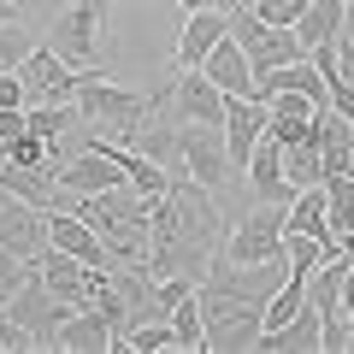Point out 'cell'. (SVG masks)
I'll return each instance as SVG.
<instances>
[{"mask_svg":"<svg viewBox=\"0 0 354 354\" xmlns=\"http://www.w3.org/2000/svg\"><path fill=\"white\" fill-rule=\"evenodd\" d=\"M319 348L348 354V313H342V307H325V313H319Z\"/></svg>","mask_w":354,"mask_h":354,"instance_id":"484cf974","label":"cell"},{"mask_svg":"<svg viewBox=\"0 0 354 354\" xmlns=\"http://www.w3.org/2000/svg\"><path fill=\"white\" fill-rule=\"evenodd\" d=\"M18 6H53V0H18Z\"/></svg>","mask_w":354,"mask_h":354,"instance_id":"836d02e7","label":"cell"},{"mask_svg":"<svg viewBox=\"0 0 354 354\" xmlns=\"http://www.w3.org/2000/svg\"><path fill=\"white\" fill-rule=\"evenodd\" d=\"M342 12H348V0H307V12L295 18V36H301V48H325V41L342 36Z\"/></svg>","mask_w":354,"mask_h":354,"instance_id":"44dd1931","label":"cell"},{"mask_svg":"<svg viewBox=\"0 0 354 354\" xmlns=\"http://www.w3.org/2000/svg\"><path fill=\"white\" fill-rule=\"evenodd\" d=\"M218 242H225V213L213 207L207 183H195L189 171H171L165 195L148 201L142 272L148 278H201Z\"/></svg>","mask_w":354,"mask_h":354,"instance_id":"6da1fadb","label":"cell"},{"mask_svg":"<svg viewBox=\"0 0 354 354\" xmlns=\"http://www.w3.org/2000/svg\"><path fill=\"white\" fill-rule=\"evenodd\" d=\"M201 71L213 77L225 95H248V88H254V65H248V53L236 48V36H230V30L213 41V53L201 59Z\"/></svg>","mask_w":354,"mask_h":354,"instance_id":"2e32d148","label":"cell"},{"mask_svg":"<svg viewBox=\"0 0 354 354\" xmlns=\"http://www.w3.org/2000/svg\"><path fill=\"white\" fill-rule=\"evenodd\" d=\"M77 113H83V130H95V136H106V142H136L142 136V124L148 118H160V106H165V95H136V88H124V83H113L106 71H88L83 83H77Z\"/></svg>","mask_w":354,"mask_h":354,"instance_id":"277c9868","label":"cell"},{"mask_svg":"<svg viewBox=\"0 0 354 354\" xmlns=\"http://www.w3.org/2000/svg\"><path fill=\"white\" fill-rule=\"evenodd\" d=\"M307 12V0H254V18H266V24H290Z\"/></svg>","mask_w":354,"mask_h":354,"instance_id":"4316f807","label":"cell"},{"mask_svg":"<svg viewBox=\"0 0 354 354\" xmlns=\"http://www.w3.org/2000/svg\"><path fill=\"white\" fill-rule=\"evenodd\" d=\"M18 12H24V6H18V0H0V24H12Z\"/></svg>","mask_w":354,"mask_h":354,"instance_id":"1f68e13d","label":"cell"},{"mask_svg":"<svg viewBox=\"0 0 354 354\" xmlns=\"http://www.w3.org/2000/svg\"><path fill=\"white\" fill-rule=\"evenodd\" d=\"M177 6H183V12H201V6H218V0H177Z\"/></svg>","mask_w":354,"mask_h":354,"instance_id":"d6a6232c","label":"cell"},{"mask_svg":"<svg viewBox=\"0 0 354 354\" xmlns=\"http://www.w3.org/2000/svg\"><path fill=\"white\" fill-rule=\"evenodd\" d=\"M30 48H36V36H30L18 18H12V24H0V71H18Z\"/></svg>","mask_w":354,"mask_h":354,"instance_id":"d4e9b609","label":"cell"},{"mask_svg":"<svg viewBox=\"0 0 354 354\" xmlns=\"http://www.w3.org/2000/svg\"><path fill=\"white\" fill-rule=\"evenodd\" d=\"M30 272H36V266H24L18 254H6V248H0V301H6V295H12L18 283L30 278Z\"/></svg>","mask_w":354,"mask_h":354,"instance_id":"83f0119b","label":"cell"},{"mask_svg":"<svg viewBox=\"0 0 354 354\" xmlns=\"http://www.w3.org/2000/svg\"><path fill=\"white\" fill-rule=\"evenodd\" d=\"M18 77H24V88H30V95H41V101H71L77 83H83L88 71H83V65H65L53 48H41V41H36V48L24 53V65H18Z\"/></svg>","mask_w":354,"mask_h":354,"instance_id":"8fae6325","label":"cell"},{"mask_svg":"<svg viewBox=\"0 0 354 354\" xmlns=\"http://www.w3.org/2000/svg\"><path fill=\"white\" fill-rule=\"evenodd\" d=\"M171 136H177V160H183V171L195 183L218 189L230 177V153H225V130L218 124H171Z\"/></svg>","mask_w":354,"mask_h":354,"instance_id":"9c48e42d","label":"cell"},{"mask_svg":"<svg viewBox=\"0 0 354 354\" xmlns=\"http://www.w3.org/2000/svg\"><path fill=\"white\" fill-rule=\"evenodd\" d=\"M101 12H106V0H71V6H59L48 18V41L41 48H53L65 65H88L95 48H101Z\"/></svg>","mask_w":354,"mask_h":354,"instance_id":"8992f818","label":"cell"},{"mask_svg":"<svg viewBox=\"0 0 354 354\" xmlns=\"http://www.w3.org/2000/svg\"><path fill=\"white\" fill-rule=\"evenodd\" d=\"M165 101H171L177 124H218V118H225V88H218L201 65H189V71L177 77Z\"/></svg>","mask_w":354,"mask_h":354,"instance_id":"7c38bea8","label":"cell"},{"mask_svg":"<svg viewBox=\"0 0 354 354\" xmlns=\"http://www.w3.org/2000/svg\"><path fill=\"white\" fill-rule=\"evenodd\" d=\"M0 195H18V201H30V207H53L59 201L53 165H12V160H0Z\"/></svg>","mask_w":354,"mask_h":354,"instance_id":"e0dca14e","label":"cell"},{"mask_svg":"<svg viewBox=\"0 0 354 354\" xmlns=\"http://www.w3.org/2000/svg\"><path fill=\"white\" fill-rule=\"evenodd\" d=\"M348 260H354V248H348Z\"/></svg>","mask_w":354,"mask_h":354,"instance_id":"8d00e7d4","label":"cell"},{"mask_svg":"<svg viewBox=\"0 0 354 354\" xmlns=\"http://www.w3.org/2000/svg\"><path fill=\"white\" fill-rule=\"evenodd\" d=\"M0 160H6V142H0Z\"/></svg>","mask_w":354,"mask_h":354,"instance_id":"e575fe53","label":"cell"},{"mask_svg":"<svg viewBox=\"0 0 354 354\" xmlns=\"http://www.w3.org/2000/svg\"><path fill=\"white\" fill-rule=\"evenodd\" d=\"M0 106H30V88L18 71H0Z\"/></svg>","mask_w":354,"mask_h":354,"instance_id":"f1b7e54d","label":"cell"},{"mask_svg":"<svg viewBox=\"0 0 354 354\" xmlns=\"http://www.w3.org/2000/svg\"><path fill=\"white\" fill-rule=\"evenodd\" d=\"M337 301H342V313H348V319H354V260H348V266H342V295H337Z\"/></svg>","mask_w":354,"mask_h":354,"instance_id":"4dcf8cb0","label":"cell"},{"mask_svg":"<svg viewBox=\"0 0 354 354\" xmlns=\"http://www.w3.org/2000/svg\"><path fill=\"white\" fill-rule=\"evenodd\" d=\"M6 160H12V165H53V160H59V148H48L41 136H30V130H18V136L6 142Z\"/></svg>","mask_w":354,"mask_h":354,"instance_id":"cb8c5ba5","label":"cell"},{"mask_svg":"<svg viewBox=\"0 0 354 354\" xmlns=\"http://www.w3.org/2000/svg\"><path fill=\"white\" fill-rule=\"evenodd\" d=\"M236 6H248V0H236Z\"/></svg>","mask_w":354,"mask_h":354,"instance_id":"d590c367","label":"cell"},{"mask_svg":"<svg viewBox=\"0 0 354 354\" xmlns=\"http://www.w3.org/2000/svg\"><path fill=\"white\" fill-rule=\"evenodd\" d=\"M218 254L236 260V266L278 260V254H283V207H278V201H260L242 225H230V236L218 242Z\"/></svg>","mask_w":354,"mask_h":354,"instance_id":"52a82bcc","label":"cell"},{"mask_svg":"<svg viewBox=\"0 0 354 354\" xmlns=\"http://www.w3.org/2000/svg\"><path fill=\"white\" fill-rule=\"evenodd\" d=\"M48 242L59 254H71V260L83 266H101V272H113V254H106V242L95 236V225L77 213H65V207H48Z\"/></svg>","mask_w":354,"mask_h":354,"instance_id":"5bb4252c","label":"cell"},{"mask_svg":"<svg viewBox=\"0 0 354 354\" xmlns=\"http://www.w3.org/2000/svg\"><path fill=\"white\" fill-rule=\"evenodd\" d=\"M225 36V12L218 6H201V12H183V36H177V65L189 71L213 53V41Z\"/></svg>","mask_w":354,"mask_h":354,"instance_id":"d6986e66","label":"cell"},{"mask_svg":"<svg viewBox=\"0 0 354 354\" xmlns=\"http://www.w3.org/2000/svg\"><path fill=\"white\" fill-rule=\"evenodd\" d=\"M53 207L88 218L95 236L106 242V254H113V266H142V248H148V195H136L130 183L101 189V195H65L59 189Z\"/></svg>","mask_w":354,"mask_h":354,"instance_id":"3957f363","label":"cell"},{"mask_svg":"<svg viewBox=\"0 0 354 354\" xmlns=\"http://www.w3.org/2000/svg\"><path fill=\"white\" fill-rule=\"evenodd\" d=\"M24 130L41 136L48 148H59L71 130H83V113H77V101H41V106H24Z\"/></svg>","mask_w":354,"mask_h":354,"instance_id":"ffe728a7","label":"cell"},{"mask_svg":"<svg viewBox=\"0 0 354 354\" xmlns=\"http://www.w3.org/2000/svg\"><path fill=\"white\" fill-rule=\"evenodd\" d=\"M53 348H65V354H106L113 348V319H106L101 307H71Z\"/></svg>","mask_w":354,"mask_h":354,"instance_id":"9a60e30c","label":"cell"},{"mask_svg":"<svg viewBox=\"0 0 354 354\" xmlns=\"http://www.w3.org/2000/svg\"><path fill=\"white\" fill-rule=\"evenodd\" d=\"M36 278L48 283L59 301H71V307H95L101 301V290L113 283V272H101V266H83V260H71V254H59L48 242V254L36 260Z\"/></svg>","mask_w":354,"mask_h":354,"instance_id":"ba28073f","label":"cell"},{"mask_svg":"<svg viewBox=\"0 0 354 354\" xmlns=\"http://www.w3.org/2000/svg\"><path fill=\"white\" fill-rule=\"evenodd\" d=\"M171 337H177V348H207V330H201V307H195V290L183 295V301L171 307Z\"/></svg>","mask_w":354,"mask_h":354,"instance_id":"603a6c76","label":"cell"},{"mask_svg":"<svg viewBox=\"0 0 354 354\" xmlns=\"http://www.w3.org/2000/svg\"><path fill=\"white\" fill-rule=\"evenodd\" d=\"M278 160H283V183L290 189H307L325 177V160H319V136L313 142H278Z\"/></svg>","mask_w":354,"mask_h":354,"instance_id":"7402d4cb","label":"cell"},{"mask_svg":"<svg viewBox=\"0 0 354 354\" xmlns=\"http://www.w3.org/2000/svg\"><path fill=\"white\" fill-rule=\"evenodd\" d=\"M348 171H354V160H348Z\"/></svg>","mask_w":354,"mask_h":354,"instance_id":"74e56055","label":"cell"},{"mask_svg":"<svg viewBox=\"0 0 354 354\" xmlns=\"http://www.w3.org/2000/svg\"><path fill=\"white\" fill-rule=\"evenodd\" d=\"M218 130H225L230 171H242L248 153H254V142L266 136V101H254V95H225V118H218Z\"/></svg>","mask_w":354,"mask_h":354,"instance_id":"4fadbf2b","label":"cell"},{"mask_svg":"<svg viewBox=\"0 0 354 354\" xmlns=\"http://www.w3.org/2000/svg\"><path fill=\"white\" fill-rule=\"evenodd\" d=\"M242 171H248V183H254V195H260V201H278V207H290V183H283V160H278V142L272 136H260L254 142V153H248V165H242Z\"/></svg>","mask_w":354,"mask_h":354,"instance_id":"ac0fdd59","label":"cell"},{"mask_svg":"<svg viewBox=\"0 0 354 354\" xmlns=\"http://www.w3.org/2000/svg\"><path fill=\"white\" fill-rule=\"evenodd\" d=\"M0 313H6V319H12V325L30 337V348H53V342H59L65 313H71V301H59V295H53L48 283H41L36 272H30V278L18 283V290L6 295V301H0Z\"/></svg>","mask_w":354,"mask_h":354,"instance_id":"5b68a950","label":"cell"},{"mask_svg":"<svg viewBox=\"0 0 354 354\" xmlns=\"http://www.w3.org/2000/svg\"><path fill=\"white\" fill-rule=\"evenodd\" d=\"M0 348H30V337H24V330H18L6 313H0Z\"/></svg>","mask_w":354,"mask_h":354,"instance_id":"f546056e","label":"cell"},{"mask_svg":"<svg viewBox=\"0 0 354 354\" xmlns=\"http://www.w3.org/2000/svg\"><path fill=\"white\" fill-rule=\"evenodd\" d=\"M290 278V260H260V266H236L213 248L207 272L195 278V307H201V330H207V348L218 354H242L260 342L266 330V301L272 290Z\"/></svg>","mask_w":354,"mask_h":354,"instance_id":"7a4b0ae2","label":"cell"},{"mask_svg":"<svg viewBox=\"0 0 354 354\" xmlns=\"http://www.w3.org/2000/svg\"><path fill=\"white\" fill-rule=\"evenodd\" d=\"M0 248L36 266L48 254V207H30L18 195H0Z\"/></svg>","mask_w":354,"mask_h":354,"instance_id":"30bf717a","label":"cell"}]
</instances>
